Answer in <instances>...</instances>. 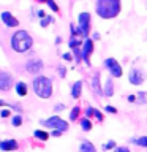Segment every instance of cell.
<instances>
[{
	"label": "cell",
	"mask_w": 147,
	"mask_h": 152,
	"mask_svg": "<svg viewBox=\"0 0 147 152\" xmlns=\"http://www.w3.org/2000/svg\"><path fill=\"white\" fill-rule=\"evenodd\" d=\"M97 14L103 19H112L120 13V0H97Z\"/></svg>",
	"instance_id": "1"
},
{
	"label": "cell",
	"mask_w": 147,
	"mask_h": 152,
	"mask_svg": "<svg viewBox=\"0 0 147 152\" xmlns=\"http://www.w3.org/2000/svg\"><path fill=\"white\" fill-rule=\"evenodd\" d=\"M32 45H33V38L25 30H17L11 37V48L16 52H25L32 48Z\"/></svg>",
	"instance_id": "2"
},
{
	"label": "cell",
	"mask_w": 147,
	"mask_h": 152,
	"mask_svg": "<svg viewBox=\"0 0 147 152\" xmlns=\"http://www.w3.org/2000/svg\"><path fill=\"white\" fill-rule=\"evenodd\" d=\"M33 90L38 97L49 98L52 95V81L46 76H36L33 79Z\"/></svg>",
	"instance_id": "3"
},
{
	"label": "cell",
	"mask_w": 147,
	"mask_h": 152,
	"mask_svg": "<svg viewBox=\"0 0 147 152\" xmlns=\"http://www.w3.org/2000/svg\"><path fill=\"white\" fill-rule=\"evenodd\" d=\"M89 32H90V14L84 11L78 16V35L87 38Z\"/></svg>",
	"instance_id": "4"
},
{
	"label": "cell",
	"mask_w": 147,
	"mask_h": 152,
	"mask_svg": "<svg viewBox=\"0 0 147 152\" xmlns=\"http://www.w3.org/2000/svg\"><path fill=\"white\" fill-rule=\"evenodd\" d=\"M43 125L49 127L52 130H60L62 133L68 130V122L63 121V119L59 117V116H52L49 119H46V121H43Z\"/></svg>",
	"instance_id": "5"
},
{
	"label": "cell",
	"mask_w": 147,
	"mask_h": 152,
	"mask_svg": "<svg viewBox=\"0 0 147 152\" xmlns=\"http://www.w3.org/2000/svg\"><path fill=\"white\" fill-rule=\"evenodd\" d=\"M104 66L111 71V75L114 76V78H120L122 76V66L116 59H112V57H109V59L104 60Z\"/></svg>",
	"instance_id": "6"
},
{
	"label": "cell",
	"mask_w": 147,
	"mask_h": 152,
	"mask_svg": "<svg viewBox=\"0 0 147 152\" xmlns=\"http://www.w3.org/2000/svg\"><path fill=\"white\" fill-rule=\"evenodd\" d=\"M128 81L135 86H139V84L144 83V73H142L139 68H131L130 75H128Z\"/></svg>",
	"instance_id": "7"
},
{
	"label": "cell",
	"mask_w": 147,
	"mask_h": 152,
	"mask_svg": "<svg viewBox=\"0 0 147 152\" xmlns=\"http://www.w3.org/2000/svg\"><path fill=\"white\" fill-rule=\"evenodd\" d=\"M92 52H93V43L90 38H85L82 46V60L85 62V65H90V54Z\"/></svg>",
	"instance_id": "8"
},
{
	"label": "cell",
	"mask_w": 147,
	"mask_h": 152,
	"mask_svg": "<svg viewBox=\"0 0 147 152\" xmlns=\"http://www.w3.org/2000/svg\"><path fill=\"white\" fill-rule=\"evenodd\" d=\"M25 68L28 73H40V71L43 70V62L41 60H38V59H32V60H28L27 64H25Z\"/></svg>",
	"instance_id": "9"
},
{
	"label": "cell",
	"mask_w": 147,
	"mask_h": 152,
	"mask_svg": "<svg viewBox=\"0 0 147 152\" xmlns=\"http://www.w3.org/2000/svg\"><path fill=\"white\" fill-rule=\"evenodd\" d=\"M13 84V78L9 73L0 71V90H8Z\"/></svg>",
	"instance_id": "10"
},
{
	"label": "cell",
	"mask_w": 147,
	"mask_h": 152,
	"mask_svg": "<svg viewBox=\"0 0 147 152\" xmlns=\"http://www.w3.org/2000/svg\"><path fill=\"white\" fill-rule=\"evenodd\" d=\"M2 21L5 22V26H8V27H17L19 26V21L13 16L11 13H8V11L2 13Z\"/></svg>",
	"instance_id": "11"
},
{
	"label": "cell",
	"mask_w": 147,
	"mask_h": 152,
	"mask_svg": "<svg viewBox=\"0 0 147 152\" xmlns=\"http://www.w3.org/2000/svg\"><path fill=\"white\" fill-rule=\"evenodd\" d=\"M0 149H2L3 152L16 151V149H17V142H16V140H5V141H0Z\"/></svg>",
	"instance_id": "12"
},
{
	"label": "cell",
	"mask_w": 147,
	"mask_h": 152,
	"mask_svg": "<svg viewBox=\"0 0 147 152\" xmlns=\"http://www.w3.org/2000/svg\"><path fill=\"white\" fill-rule=\"evenodd\" d=\"M90 86H92V90H93L97 95H100V97H101V95H104V94H103V87H101V84H100V75H98V73L92 78V83H90Z\"/></svg>",
	"instance_id": "13"
},
{
	"label": "cell",
	"mask_w": 147,
	"mask_h": 152,
	"mask_svg": "<svg viewBox=\"0 0 147 152\" xmlns=\"http://www.w3.org/2000/svg\"><path fill=\"white\" fill-rule=\"evenodd\" d=\"M103 94L106 95V97H112V95H114V84H112V79L111 78H108L106 81H104Z\"/></svg>",
	"instance_id": "14"
},
{
	"label": "cell",
	"mask_w": 147,
	"mask_h": 152,
	"mask_svg": "<svg viewBox=\"0 0 147 152\" xmlns=\"http://www.w3.org/2000/svg\"><path fill=\"white\" fill-rule=\"evenodd\" d=\"M81 92H82V81H76V83L73 84V87H71V97L79 98Z\"/></svg>",
	"instance_id": "15"
},
{
	"label": "cell",
	"mask_w": 147,
	"mask_h": 152,
	"mask_svg": "<svg viewBox=\"0 0 147 152\" xmlns=\"http://www.w3.org/2000/svg\"><path fill=\"white\" fill-rule=\"evenodd\" d=\"M79 152H97V147L90 141H82V144L79 146Z\"/></svg>",
	"instance_id": "16"
},
{
	"label": "cell",
	"mask_w": 147,
	"mask_h": 152,
	"mask_svg": "<svg viewBox=\"0 0 147 152\" xmlns=\"http://www.w3.org/2000/svg\"><path fill=\"white\" fill-rule=\"evenodd\" d=\"M16 94L19 95V97H24V95H27V84L25 83H17L16 84Z\"/></svg>",
	"instance_id": "17"
},
{
	"label": "cell",
	"mask_w": 147,
	"mask_h": 152,
	"mask_svg": "<svg viewBox=\"0 0 147 152\" xmlns=\"http://www.w3.org/2000/svg\"><path fill=\"white\" fill-rule=\"evenodd\" d=\"M33 136H35L36 140H40V141H47L49 140V133L43 132V130H35L33 132Z\"/></svg>",
	"instance_id": "18"
},
{
	"label": "cell",
	"mask_w": 147,
	"mask_h": 152,
	"mask_svg": "<svg viewBox=\"0 0 147 152\" xmlns=\"http://www.w3.org/2000/svg\"><path fill=\"white\" fill-rule=\"evenodd\" d=\"M133 144L141 146V147H147V136H141V138H131L130 140Z\"/></svg>",
	"instance_id": "19"
},
{
	"label": "cell",
	"mask_w": 147,
	"mask_h": 152,
	"mask_svg": "<svg viewBox=\"0 0 147 152\" xmlns=\"http://www.w3.org/2000/svg\"><path fill=\"white\" fill-rule=\"evenodd\" d=\"M79 122H81V128H82L84 132H90V130H92V122H90V119L82 117Z\"/></svg>",
	"instance_id": "20"
},
{
	"label": "cell",
	"mask_w": 147,
	"mask_h": 152,
	"mask_svg": "<svg viewBox=\"0 0 147 152\" xmlns=\"http://www.w3.org/2000/svg\"><path fill=\"white\" fill-rule=\"evenodd\" d=\"M73 56H74V60L79 64V62L82 60V49H81V48H74V49H73Z\"/></svg>",
	"instance_id": "21"
},
{
	"label": "cell",
	"mask_w": 147,
	"mask_h": 152,
	"mask_svg": "<svg viewBox=\"0 0 147 152\" xmlns=\"http://www.w3.org/2000/svg\"><path fill=\"white\" fill-rule=\"evenodd\" d=\"M79 113H81L79 106H74L73 109H71V114H70V121H76V119L79 117Z\"/></svg>",
	"instance_id": "22"
},
{
	"label": "cell",
	"mask_w": 147,
	"mask_h": 152,
	"mask_svg": "<svg viewBox=\"0 0 147 152\" xmlns=\"http://www.w3.org/2000/svg\"><path fill=\"white\" fill-rule=\"evenodd\" d=\"M79 45H81V40H79V38H74V37H71V40L68 41V46L71 48V49L79 48Z\"/></svg>",
	"instance_id": "23"
},
{
	"label": "cell",
	"mask_w": 147,
	"mask_h": 152,
	"mask_svg": "<svg viewBox=\"0 0 147 152\" xmlns=\"http://www.w3.org/2000/svg\"><path fill=\"white\" fill-rule=\"evenodd\" d=\"M13 125L14 127H19V125H21V124H22V117H21V114H16V116H14L13 117Z\"/></svg>",
	"instance_id": "24"
},
{
	"label": "cell",
	"mask_w": 147,
	"mask_h": 152,
	"mask_svg": "<svg viewBox=\"0 0 147 152\" xmlns=\"http://www.w3.org/2000/svg\"><path fill=\"white\" fill-rule=\"evenodd\" d=\"M116 147V141H108L106 144H103V151H109V149H114Z\"/></svg>",
	"instance_id": "25"
},
{
	"label": "cell",
	"mask_w": 147,
	"mask_h": 152,
	"mask_svg": "<svg viewBox=\"0 0 147 152\" xmlns=\"http://www.w3.org/2000/svg\"><path fill=\"white\" fill-rule=\"evenodd\" d=\"M46 3H47V5H49V8L52 10V11H55V13H57V11H59V7H57V3L54 2V0H47V2H46Z\"/></svg>",
	"instance_id": "26"
},
{
	"label": "cell",
	"mask_w": 147,
	"mask_h": 152,
	"mask_svg": "<svg viewBox=\"0 0 147 152\" xmlns=\"http://www.w3.org/2000/svg\"><path fill=\"white\" fill-rule=\"evenodd\" d=\"M93 116L97 117V121H98V122H103V119H104V116H103V114L100 113L98 109H95V108H93Z\"/></svg>",
	"instance_id": "27"
},
{
	"label": "cell",
	"mask_w": 147,
	"mask_h": 152,
	"mask_svg": "<svg viewBox=\"0 0 147 152\" xmlns=\"http://www.w3.org/2000/svg\"><path fill=\"white\" fill-rule=\"evenodd\" d=\"M54 19H52L51 16H46L44 19H41V27H47V24H51Z\"/></svg>",
	"instance_id": "28"
},
{
	"label": "cell",
	"mask_w": 147,
	"mask_h": 152,
	"mask_svg": "<svg viewBox=\"0 0 147 152\" xmlns=\"http://www.w3.org/2000/svg\"><path fill=\"white\" fill-rule=\"evenodd\" d=\"M114 152H131L128 147H125V146H119V147H116L114 149Z\"/></svg>",
	"instance_id": "29"
},
{
	"label": "cell",
	"mask_w": 147,
	"mask_h": 152,
	"mask_svg": "<svg viewBox=\"0 0 147 152\" xmlns=\"http://www.w3.org/2000/svg\"><path fill=\"white\" fill-rule=\"evenodd\" d=\"M93 116V108H87V109H85V117H87V119H90V117H92Z\"/></svg>",
	"instance_id": "30"
},
{
	"label": "cell",
	"mask_w": 147,
	"mask_h": 152,
	"mask_svg": "<svg viewBox=\"0 0 147 152\" xmlns=\"http://www.w3.org/2000/svg\"><path fill=\"white\" fill-rule=\"evenodd\" d=\"M138 98H139V102H138V103H146V95L142 94V92L138 94Z\"/></svg>",
	"instance_id": "31"
},
{
	"label": "cell",
	"mask_w": 147,
	"mask_h": 152,
	"mask_svg": "<svg viewBox=\"0 0 147 152\" xmlns=\"http://www.w3.org/2000/svg\"><path fill=\"white\" fill-rule=\"evenodd\" d=\"M104 111H108V113H114V114H116V113H117V109L114 108V106H106V108H104Z\"/></svg>",
	"instance_id": "32"
},
{
	"label": "cell",
	"mask_w": 147,
	"mask_h": 152,
	"mask_svg": "<svg viewBox=\"0 0 147 152\" xmlns=\"http://www.w3.org/2000/svg\"><path fill=\"white\" fill-rule=\"evenodd\" d=\"M9 114H11V113H9V111H8V109H3V111H2V113H0V116H2V117H8V116H9Z\"/></svg>",
	"instance_id": "33"
},
{
	"label": "cell",
	"mask_w": 147,
	"mask_h": 152,
	"mask_svg": "<svg viewBox=\"0 0 147 152\" xmlns=\"http://www.w3.org/2000/svg\"><path fill=\"white\" fill-rule=\"evenodd\" d=\"M62 57H63L65 60H71V59H73V57H71V54H70V52H65V54L62 56Z\"/></svg>",
	"instance_id": "34"
},
{
	"label": "cell",
	"mask_w": 147,
	"mask_h": 152,
	"mask_svg": "<svg viewBox=\"0 0 147 152\" xmlns=\"http://www.w3.org/2000/svg\"><path fill=\"white\" fill-rule=\"evenodd\" d=\"M59 71H60V76H62V78H65V73H66V70L63 68V66H60V70H59Z\"/></svg>",
	"instance_id": "35"
},
{
	"label": "cell",
	"mask_w": 147,
	"mask_h": 152,
	"mask_svg": "<svg viewBox=\"0 0 147 152\" xmlns=\"http://www.w3.org/2000/svg\"><path fill=\"white\" fill-rule=\"evenodd\" d=\"M62 132L60 130H52V136H60Z\"/></svg>",
	"instance_id": "36"
},
{
	"label": "cell",
	"mask_w": 147,
	"mask_h": 152,
	"mask_svg": "<svg viewBox=\"0 0 147 152\" xmlns=\"http://www.w3.org/2000/svg\"><path fill=\"white\" fill-rule=\"evenodd\" d=\"M63 108H65L63 104H55V108H54V109H55V111H62Z\"/></svg>",
	"instance_id": "37"
},
{
	"label": "cell",
	"mask_w": 147,
	"mask_h": 152,
	"mask_svg": "<svg viewBox=\"0 0 147 152\" xmlns=\"http://www.w3.org/2000/svg\"><path fill=\"white\" fill-rule=\"evenodd\" d=\"M92 40H100V33L98 32H95L93 35H92Z\"/></svg>",
	"instance_id": "38"
},
{
	"label": "cell",
	"mask_w": 147,
	"mask_h": 152,
	"mask_svg": "<svg viewBox=\"0 0 147 152\" xmlns=\"http://www.w3.org/2000/svg\"><path fill=\"white\" fill-rule=\"evenodd\" d=\"M135 100H136L135 95H130V97H128V102H135Z\"/></svg>",
	"instance_id": "39"
},
{
	"label": "cell",
	"mask_w": 147,
	"mask_h": 152,
	"mask_svg": "<svg viewBox=\"0 0 147 152\" xmlns=\"http://www.w3.org/2000/svg\"><path fill=\"white\" fill-rule=\"evenodd\" d=\"M2 104H5V102H2V100H0V106H2Z\"/></svg>",
	"instance_id": "40"
},
{
	"label": "cell",
	"mask_w": 147,
	"mask_h": 152,
	"mask_svg": "<svg viewBox=\"0 0 147 152\" xmlns=\"http://www.w3.org/2000/svg\"><path fill=\"white\" fill-rule=\"evenodd\" d=\"M38 2H41V3H43V2H47V0H38Z\"/></svg>",
	"instance_id": "41"
}]
</instances>
